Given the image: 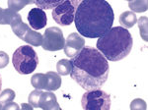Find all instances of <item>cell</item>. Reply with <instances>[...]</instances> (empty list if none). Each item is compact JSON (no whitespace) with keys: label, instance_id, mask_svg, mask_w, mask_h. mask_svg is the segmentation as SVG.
<instances>
[{"label":"cell","instance_id":"484cf974","mask_svg":"<svg viewBox=\"0 0 148 110\" xmlns=\"http://www.w3.org/2000/svg\"><path fill=\"white\" fill-rule=\"evenodd\" d=\"M2 109L4 110H19L20 109V106L15 103V102H8V103H5L3 107H2Z\"/></svg>","mask_w":148,"mask_h":110},{"label":"cell","instance_id":"603a6c76","mask_svg":"<svg viewBox=\"0 0 148 110\" xmlns=\"http://www.w3.org/2000/svg\"><path fill=\"white\" fill-rule=\"evenodd\" d=\"M15 92L14 90H10V88H6L3 92H0V102L1 103H8V102L12 101L14 98H15Z\"/></svg>","mask_w":148,"mask_h":110},{"label":"cell","instance_id":"f546056e","mask_svg":"<svg viewBox=\"0 0 148 110\" xmlns=\"http://www.w3.org/2000/svg\"><path fill=\"white\" fill-rule=\"evenodd\" d=\"M126 1H128V2H130V1H131V0H126Z\"/></svg>","mask_w":148,"mask_h":110},{"label":"cell","instance_id":"d4e9b609","mask_svg":"<svg viewBox=\"0 0 148 110\" xmlns=\"http://www.w3.org/2000/svg\"><path fill=\"white\" fill-rule=\"evenodd\" d=\"M9 63V56L6 52L0 51V69L5 68Z\"/></svg>","mask_w":148,"mask_h":110},{"label":"cell","instance_id":"4316f807","mask_svg":"<svg viewBox=\"0 0 148 110\" xmlns=\"http://www.w3.org/2000/svg\"><path fill=\"white\" fill-rule=\"evenodd\" d=\"M21 107H22V108L24 109V108H28V109H33V106H32V105H27V104H22V106H21Z\"/></svg>","mask_w":148,"mask_h":110},{"label":"cell","instance_id":"8fae6325","mask_svg":"<svg viewBox=\"0 0 148 110\" xmlns=\"http://www.w3.org/2000/svg\"><path fill=\"white\" fill-rule=\"evenodd\" d=\"M61 87V78L58 73L56 72H47L46 74V82H45V90L52 92L56 90Z\"/></svg>","mask_w":148,"mask_h":110},{"label":"cell","instance_id":"5bb4252c","mask_svg":"<svg viewBox=\"0 0 148 110\" xmlns=\"http://www.w3.org/2000/svg\"><path fill=\"white\" fill-rule=\"evenodd\" d=\"M137 23V18L134 12L132 11H125L120 16V24L121 27L125 29L132 28Z\"/></svg>","mask_w":148,"mask_h":110},{"label":"cell","instance_id":"44dd1931","mask_svg":"<svg viewBox=\"0 0 148 110\" xmlns=\"http://www.w3.org/2000/svg\"><path fill=\"white\" fill-rule=\"evenodd\" d=\"M138 23V28L140 31V37H142V39L144 41H147V25H148V19L147 17H141L139 20L137 21Z\"/></svg>","mask_w":148,"mask_h":110},{"label":"cell","instance_id":"ffe728a7","mask_svg":"<svg viewBox=\"0 0 148 110\" xmlns=\"http://www.w3.org/2000/svg\"><path fill=\"white\" fill-rule=\"evenodd\" d=\"M45 82H46V74L38 73L32 76L31 84L37 90H45Z\"/></svg>","mask_w":148,"mask_h":110},{"label":"cell","instance_id":"5b68a950","mask_svg":"<svg viewBox=\"0 0 148 110\" xmlns=\"http://www.w3.org/2000/svg\"><path fill=\"white\" fill-rule=\"evenodd\" d=\"M81 105L85 110H109L111 96L100 88L87 90L82 96Z\"/></svg>","mask_w":148,"mask_h":110},{"label":"cell","instance_id":"3957f363","mask_svg":"<svg viewBox=\"0 0 148 110\" xmlns=\"http://www.w3.org/2000/svg\"><path fill=\"white\" fill-rule=\"evenodd\" d=\"M133 39L127 29L123 27L111 28L99 37L97 49L110 61H120L130 53Z\"/></svg>","mask_w":148,"mask_h":110},{"label":"cell","instance_id":"9a60e30c","mask_svg":"<svg viewBox=\"0 0 148 110\" xmlns=\"http://www.w3.org/2000/svg\"><path fill=\"white\" fill-rule=\"evenodd\" d=\"M17 15V12L11 9H3L0 7V25H10Z\"/></svg>","mask_w":148,"mask_h":110},{"label":"cell","instance_id":"30bf717a","mask_svg":"<svg viewBox=\"0 0 148 110\" xmlns=\"http://www.w3.org/2000/svg\"><path fill=\"white\" fill-rule=\"evenodd\" d=\"M39 108L44 110H59L60 106L57 102L56 94L47 90L46 92H42V94H40Z\"/></svg>","mask_w":148,"mask_h":110},{"label":"cell","instance_id":"6da1fadb","mask_svg":"<svg viewBox=\"0 0 148 110\" xmlns=\"http://www.w3.org/2000/svg\"><path fill=\"white\" fill-rule=\"evenodd\" d=\"M70 76L86 90L100 88L109 77V63L97 48L83 47L78 54L71 57Z\"/></svg>","mask_w":148,"mask_h":110},{"label":"cell","instance_id":"f1b7e54d","mask_svg":"<svg viewBox=\"0 0 148 110\" xmlns=\"http://www.w3.org/2000/svg\"><path fill=\"white\" fill-rule=\"evenodd\" d=\"M2 107H3V106H2V105H1V102H0V110L2 109Z\"/></svg>","mask_w":148,"mask_h":110},{"label":"cell","instance_id":"cb8c5ba5","mask_svg":"<svg viewBox=\"0 0 148 110\" xmlns=\"http://www.w3.org/2000/svg\"><path fill=\"white\" fill-rule=\"evenodd\" d=\"M130 109L131 110H145L146 109V102L144 100L136 98L132 100L130 103Z\"/></svg>","mask_w":148,"mask_h":110},{"label":"cell","instance_id":"7402d4cb","mask_svg":"<svg viewBox=\"0 0 148 110\" xmlns=\"http://www.w3.org/2000/svg\"><path fill=\"white\" fill-rule=\"evenodd\" d=\"M42 90H36L34 92H32L30 94L28 97V101H29V104L32 105L34 108H39V101H40V94H42Z\"/></svg>","mask_w":148,"mask_h":110},{"label":"cell","instance_id":"2e32d148","mask_svg":"<svg viewBox=\"0 0 148 110\" xmlns=\"http://www.w3.org/2000/svg\"><path fill=\"white\" fill-rule=\"evenodd\" d=\"M128 7L134 13H142L147 11L148 1L147 0H131L128 2Z\"/></svg>","mask_w":148,"mask_h":110},{"label":"cell","instance_id":"4fadbf2b","mask_svg":"<svg viewBox=\"0 0 148 110\" xmlns=\"http://www.w3.org/2000/svg\"><path fill=\"white\" fill-rule=\"evenodd\" d=\"M22 40L33 45V46H40V45H42V35L40 33L32 31V29L30 28L23 35Z\"/></svg>","mask_w":148,"mask_h":110},{"label":"cell","instance_id":"ac0fdd59","mask_svg":"<svg viewBox=\"0 0 148 110\" xmlns=\"http://www.w3.org/2000/svg\"><path fill=\"white\" fill-rule=\"evenodd\" d=\"M56 71L59 75L67 76L71 72V63L70 60L67 59H61L56 64Z\"/></svg>","mask_w":148,"mask_h":110},{"label":"cell","instance_id":"d6986e66","mask_svg":"<svg viewBox=\"0 0 148 110\" xmlns=\"http://www.w3.org/2000/svg\"><path fill=\"white\" fill-rule=\"evenodd\" d=\"M63 0H34L36 4L40 9H53L62 2Z\"/></svg>","mask_w":148,"mask_h":110},{"label":"cell","instance_id":"7c38bea8","mask_svg":"<svg viewBox=\"0 0 148 110\" xmlns=\"http://www.w3.org/2000/svg\"><path fill=\"white\" fill-rule=\"evenodd\" d=\"M10 26L13 33L21 39H22L23 35H25V33L30 29V27H29L27 24H25L22 21V17H21V15H19V14L14 18V20L11 22Z\"/></svg>","mask_w":148,"mask_h":110},{"label":"cell","instance_id":"ba28073f","mask_svg":"<svg viewBox=\"0 0 148 110\" xmlns=\"http://www.w3.org/2000/svg\"><path fill=\"white\" fill-rule=\"evenodd\" d=\"M85 45V39L77 33H72L68 35V37L65 39L64 43V52L66 56L68 57H74L76 54L80 52V50L84 47Z\"/></svg>","mask_w":148,"mask_h":110},{"label":"cell","instance_id":"7a4b0ae2","mask_svg":"<svg viewBox=\"0 0 148 110\" xmlns=\"http://www.w3.org/2000/svg\"><path fill=\"white\" fill-rule=\"evenodd\" d=\"M114 20L113 8L106 0H82L74 17L77 31L88 39H99L105 35Z\"/></svg>","mask_w":148,"mask_h":110},{"label":"cell","instance_id":"e0dca14e","mask_svg":"<svg viewBox=\"0 0 148 110\" xmlns=\"http://www.w3.org/2000/svg\"><path fill=\"white\" fill-rule=\"evenodd\" d=\"M33 3H34V0H7L8 8L15 12H19L25 6Z\"/></svg>","mask_w":148,"mask_h":110},{"label":"cell","instance_id":"8992f818","mask_svg":"<svg viewBox=\"0 0 148 110\" xmlns=\"http://www.w3.org/2000/svg\"><path fill=\"white\" fill-rule=\"evenodd\" d=\"M82 0H63L52 10V19L60 26H69L74 22L76 10Z\"/></svg>","mask_w":148,"mask_h":110},{"label":"cell","instance_id":"277c9868","mask_svg":"<svg viewBox=\"0 0 148 110\" xmlns=\"http://www.w3.org/2000/svg\"><path fill=\"white\" fill-rule=\"evenodd\" d=\"M12 63L19 74L28 75L37 69L39 65V57L32 46L23 45L18 47L13 53Z\"/></svg>","mask_w":148,"mask_h":110},{"label":"cell","instance_id":"83f0119b","mask_svg":"<svg viewBox=\"0 0 148 110\" xmlns=\"http://www.w3.org/2000/svg\"><path fill=\"white\" fill-rule=\"evenodd\" d=\"M1 88H2V78L1 75H0V92H1Z\"/></svg>","mask_w":148,"mask_h":110},{"label":"cell","instance_id":"9c48e42d","mask_svg":"<svg viewBox=\"0 0 148 110\" xmlns=\"http://www.w3.org/2000/svg\"><path fill=\"white\" fill-rule=\"evenodd\" d=\"M28 22L34 30H40L47 24V17L44 9L33 8L28 14Z\"/></svg>","mask_w":148,"mask_h":110},{"label":"cell","instance_id":"52a82bcc","mask_svg":"<svg viewBox=\"0 0 148 110\" xmlns=\"http://www.w3.org/2000/svg\"><path fill=\"white\" fill-rule=\"evenodd\" d=\"M65 39L62 31L57 27H51L47 29L42 35V46L47 51H58L63 49Z\"/></svg>","mask_w":148,"mask_h":110}]
</instances>
